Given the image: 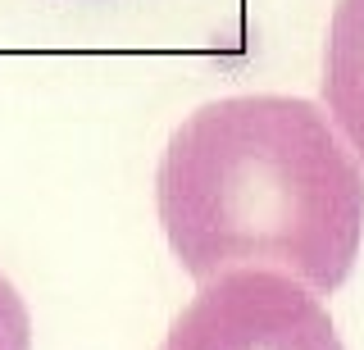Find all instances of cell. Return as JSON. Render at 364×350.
<instances>
[{
    "mask_svg": "<svg viewBox=\"0 0 364 350\" xmlns=\"http://www.w3.org/2000/svg\"><path fill=\"white\" fill-rule=\"evenodd\" d=\"M155 191L196 282L273 268L328 296L360 255L364 177L310 100L232 96L196 109L168 141Z\"/></svg>",
    "mask_w": 364,
    "mask_h": 350,
    "instance_id": "6da1fadb",
    "label": "cell"
},
{
    "mask_svg": "<svg viewBox=\"0 0 364 350\" xmlns=\"http://www.w3.org/2000/svg\"><path fill=\"white\" fill-rule=\"evenodd\" d=\"M164 350H341V341L310 287L273 268H232L178 314Z\"/></svg>",
    "mask_w": 364,
    "mask_h": 350,
    "instance_id": "7a4b0ae2",
    "label": "cell"
},
{
    "mask_svg": "<svg viewBox=\"0 0 364 350\" xmlns=\"http://www.w3.org/2000/svg\"><path fill=\"white\" fill-rule=\"evenodd\" d=\"M328 114L364 160V0H337L323 60Z\"/></svg>",
    "mask_w": 364,
    "mask_h": 350,
    "instance_id": "3957f363",
    "label": "cell"
},
{
    "mask_svg": "<svg viewBox=\"0 0 364 350\" xmlns=\"http://www.w3.org/2000/svg\"><path fill=\"white\" fill-rule=\"evenodd\" d=\"M0 350H32L28 305H23V296L5 273H0Z\"/></svg>",
    "mask_w": 364,
    "mask_h": 350,
    "instance_id": "277c9868",
    "label": "cell"
}]
</instances>
